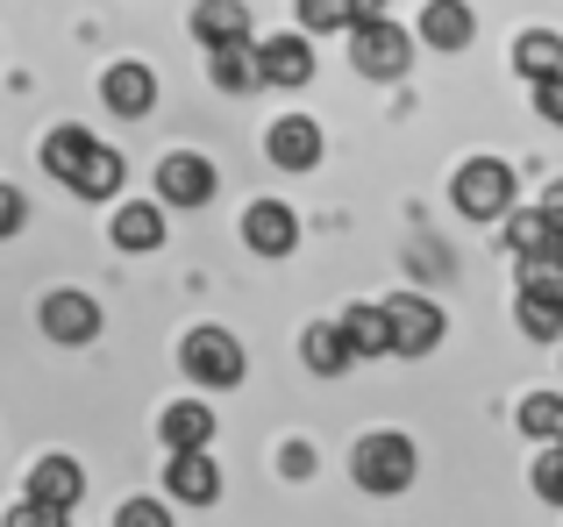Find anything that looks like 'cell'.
<instances>
[{"instance_id":"cell-1","label":"cell","mask_w":563,"mask_h":527,"mask_svg":"<svg viewBox=\"0 0 563 527\" xmlns=\"http://www.w3.org/2000/svg\"><path fill=\"white\" fill-rule=\"evenodd\" d=\"M179 371L192 378V385H207V392H235L243 385V371H250V357H243V343H235L229 328H192L186 343H179Z\"/></svg>"},{"instance_id":"cell-2","label":"cell","mask_w":563,"mask_h":527,"mask_svg":"<svg viewBox=\"0 0 563 527\" xmlns=\"http://www.w3.org/2000/svg\"><path fill=\"white\" fill-rule=\"evenodd\" d=\"M450 200L464 222H499L514 208V165L507 157H464L450 179Z\"/></svg>"},{"instance_id":"cell-3","label":"cell","mask_w":563,"mask_h":527,"mask_svg":"<svg viewBox=\"0 0 563 527\" xmlns=\"http://www.w3.org/2000/svg\"><path fill=\"white\" fill-rule=\"evenodd\" d=\"M413 442L407 435H393V428H378V435H364L357 449H350V478H357L364 492H378V500H393V492H407L413 485Z\"/></svg>"},{"instance_id":"cell-4","label":"cell","mask_w":563,"mask_h":527,"mask_svg":"<svg viewBox=\"0 0 563 527\" xmlns=\"http://www.w3.org/2000/svg\"><path fill=\"white\" fill-rule=\"evenodd\" d=\"M514 321H521L528 343H563V292H556V264H521Z\"/></svg>"},{"instance_id":"cell-5","label":"cell","mask_w":563,"mask_h":527,"mask_svg":"<svg viewBox=\"0 0 563 527\" xmlns=\"http://www.w3.org/2000/svg\"><path fill=\"white\" fill-rule=\"evenodd\" d=\"M350 65H357L364 79H399V71L413 65V36L393 22V14L357 22V29H350Z\"/></svg>"},{"instance_id":"cell-6","label":"cell","mask_w":563,"mask_h":527,"mask_svg":"<svg viewBox=\"0 0 563 527\" xmlns=\"http://www.w3.org/2000/svg\"><path fill=\"white\" fill-rule=\"evenodd\" d=\"M385 321H393V357H428V349L450 335L442 306L421 300V292H393V300H385Z\"/></svg>"},{"instance_id":"cell-7","label":"cell","mask_w":563,"mask_h":527,"mask_svg":"<svg viewBox=\"0 0 563 527\" xmlns=\"http://www.w3.org/2000/svg\"><path fill=\"white\" fill-rule=\"evenodd\" d=\"M214 193H221L214 157H200V150H172V157H157V200H165V208H207Z\"/></svg>"},{"instance_id":"cell-8","label":"cell","mask_w":563,"mask_h":527,"mask_svg":"<svg viewBox=\"0 0 563 527\" xmlns=\"http://www.w3.org/2000/svg\"><path fill=\"white\" fill-rule=\"evenodd\" d=\"M36 328L51 335V343L79 349V343H93V335H100V300H93V292H71V285H57V292H43V306H36Z\"/></svg>"},{"instance_id":"cell-9","label":"cell","mask_w":563,"mask_h":527,"mask_svg":"<svg viewBox=\"0 0 563 527\" xmlns=\"http://www.w3.org/2000/svg\"><path fill=\"white\" fill-rule=\"evenodd\" d=\"M321 150H329V136H321V122H307V114H278V122L264 128V157H272L278 171H314Z\"/></svg>"},{"instance_id":"cell-10","label":"cell","mask_w":563,"mask_h":527,"mask_svg":"<svg viewBox=\"0 0 563 527\" xmlns=\"http://www.w3.org/2000/svg\"><path fill=\"white\" fill-rule=\"evenodd\" d=\"M243 243L257 257H292L300 250V214H292L286 200H250L243 208Z\"/></svg>"},{"instance_id":"cell-11","label":"cell","mask_w":563,"mask_h":527,"mask_svg":"<svg viewBox=\"0 0 563 527\" xmlns=\"http://www.w3.org/2000/svg\"><path fill=\"white\" fill-rule=\"evenodd\" d=\"M22 500H36V506H57V514H71V506L86 500V471L71 457H36L29 463V478H22Z\"/></svg>"},{"instance_id":"cell-12","label":"cell","mask_w":563,"mask_h":527,"mask_svg":"<svg viewBox=\"0 0 563 527\" xmlns=\"http://www.w3.org/2000/svg\"><path fill=\"white\" fill-rule=\"evenodd\" d=\"M165 492H172L179 506H214V500H221L214 449H172V463H165Z\"/></svg>"},{"instance_id":"cell-13","label":"cell","mask_w":563,"mask_h":527,"mask_svg":"<svg viewBox=\"0 0 563 527\" xmlns=\"http://www.w3.org/2000/svg\"><path fill=\"white\" fill-rule=\"evenodd\" d=\"M100 100H108L122 122H136V114H151V108H157V71H151V65H136V57H122V65L100 71Z\"/></svg>"},{"instance_id":"cell-14","label":"cell","mask_w":563,"mask_h":527,"mask_svg":"<svg viewBox=\"0 0 563 527\" xmlns=\"http://www.w3.org/2000/svg\"><path fill=\"white\" fill-rule=\"evenodd\" d=\"M108 243H114V250H129V257L157 250V243H165V200H122L114 222H108Z\"/></svg>"},{"instance_id":"cell-15","label":"cell","mask_w":563,"mask_h":527,"mask_svg":"<svg viewBox=\"0 0 563 527\" xmlns=\"http://www.w3.org/2000/svg\"><path fill=\"white\" fill-rule=\"evenodd\" d=\"M499 222H507V250L521 257V264H563V236L550 228V214L542 208H521V214H499Z\"/></svg>"},{"instance_id":"cell-16","label":"cell","mask_w":563,"mask_h":527,"mask_svg":"<svg viewBox=\"0 0 563 527\" xmlns=\"http://www.w3.org/2000/svg\"><path fill=\"white\" fill-rule=\"evenodd\" d=\"M207 79L221 93H257L264 86V65H257V43L235 36V43H207Z\"/></svg>"},{"instance_id":"cell-17","label":"cell","mask_w":563,"mask_h":527,"mask_svg":"<svg viewBox=\"0 0 563 527\" xmlns=\"http://www.w3.org/2000/svg\"><path fill=\"white\" fill-rule=\"evenodd\" d=\"M257 65H264V86H307L314 79V43H307V29L300 36H264Z\"/></svg>"},{"instance_id":"cell-18","label":"cell","mask_w":563,"mask_h":527,"mask_svg":"<svg viewBox=\"0 0 563 527\" xmlns=\"http://www.w3.org/2000/svg\"><path fill=\"white\" fill-rule=\"evenodd\" d=\"M157 442L165 449H214V406L200 400H179L157 414Z\"/></svg>"},{"instance_id":"cell-19","label":"cell","mask_w":563,"mask_h":527,"mask_svg":"<svg viewBox=\"0 0 563 527\" xmlns=\"http://www.w3.org/2000/svg\"><path fill=\"white\" fill-rule=\"evenodd\" d=\"M471 36H478V22H471L464 0H428L421 8V43L428 51H471Z\"/></svg>"},{"instance_id":"cell-20","label":"cell","mask_w":563,"mask_h":527,"mask_svg":"<svg viewBox=\"0 0 563 527\" xmlns=\"http://www.w3.org/2000/svg\"><path fill=\"white\" fill-rule=\"evenodd\" d=\"M300 357H307V371H314V378H343L350 363H357V349H350L343 321H314V328L300 335Z\"/></svg>"},{"instance_id":"cell-21","label":"cell","mask_w":563,"mask_h":527,"mask_svg":"<svg viewBox=\"0 0 563 527\" xmlns=\"http://www.w3.org/2000/svg\"><path fill=\"white\" fill-rule=\"evenodd\" d=\"M122 179H129V157L114 150V143H93L86 165L71 171V193H79V200H114V193H122Z\"/></svg>"},{"instance_id":"cell-22","label":"cell","mask_w":563,"mask_h":527,"mask_svg":"<svg viewBox=\"0 0 563 527\" xmlns=\"http://www.w3.org/2000/svg\"><path fill=\"white\" fill-rule=\"evenodd\" d=\"M93 143H100V136H93V128H79V122H65V128H51V136H43V150H36V157H43V171H51V179H57V186H71V171H79V165H86V150H93Z\"/></svg>"},{"instance_id":"cell-23","label":"cell","mask_w":563,"mask_h":527,"mask_svg":"<svg viewBox=\"0 0 563 527\" xmlns=\"http://www.w3.org/2000/svg\"><path fill=\"white\" fill-rule=\"evenodd\" d=\"M343 335L357 357H393V321H385V300H364L343 314Z\"/></svg>"},{"instance_id":"cell-24","label":"cell","mask_w":563,"mask_h":527,"mask_svg":"<svg viewBox=\"0 0 563 527\" xmlns=\"http://www.w3.org/2000/svg\"><path fill=\"white\" fill-rule=\"evenodd\" d=\"M192 36H200V43L250 36V8H243V0H192Z\"/></svg>"},{"instance_id":"cell-25","label":"cell","mask_w":563,"mask_h":527,"mask_svg":"<svg viewBox=\"0 0 563 527\" xmlns=\"http://www.w3.org/2000/svg\"><path fill=\"white\" fill-rule=\"evenodd\" d=\"M514 71H521L528 86L550 79V71H563V36H556V29H528V36L514 43Z\"/></svg>"},{"instance_id":"cell-26","label":"cell","mask_w":563,"mask_h":527,"mask_svg":"<svg viewBox=\"0 0 563 527\" xmlns=\"http://www.w3.org/2000/svg\"><path fill=\"white\" fill-rule=\"evenodd\" d=\"M514 421H521L536 442H556V435H563V392H528Z\"/></svg>"},{"instance_id":"cell-27","label":"cell","mask_w":563,"mask_h":527,"mask_svg":"<svg viewBox=\"0 0 563 527\" xmlns=\"http://www.w3.org/2000/svg\"><path fill=\"white\" fill-rule=\"evenodd\" d=\"M292 14H300L307 36H335V29H350V0H292Z\"/></svg>"},{"instance_id":"cell-28","label":"cell","mask_w":563,"mask_h":527,"mask_svg":"<svg viewBox=\"0 0 563 527\" xmlns=\"http://www.w3.org/2000/svg\"><path fill=\"white\" fill-rule=\"evenodd\" d=\"M536 492L550 506H563V435L556 442H542V457H536Z\"/></svg>"},{"instance_id":"cell-29","label":"cell","mask_w":563,"mask_h":527,"mask_svg":"<svg viewBox=\"0 0 563 527\" xmlns=\"http://www.w3.org/2000/svg\"><path fill=\"white\" fill-rule=\"evenodd\" d=\"M114 527H172V506H157V500H129L122 514H114Z\"/></svg>"},{"instance_id":"cell-30","label":"cell","mask_w":563,"mask_h":527,"mask_svg":"<svg viewBox=\"0 0 563 527\" xmlns=\"http://www.w3.org/2000/svg\"><path fill=\"white\" fill-rule=\"evenodd\" d=\"M71 514H57V506H36V500H22V506H8V520L0 527H65Z\"/></svg>"},{"instance_id":"cell-31","label":"cell","mask_w":563,"mask_h":527,"mask_svg":"<svg viewBox=\"0 0 563 527\" xmlns=\"http://www.w3.org/2000/svg\"><path fill=\"white\" fill-rule=\"evenodd\" d=\"M536 114L550 128H563V71H550V79H536Z\"/></svg>"},{"instance_id":"cell-32","label":"cell","mask_w":563,"mask_h":527,"mask_svg":"<svg viewBox=\"0 0 563 527\" xmlns=\"http://www.w3.org/2000/svg\"><path fill=\"white\" fill-rule=\"evenodd\" d=\"M22 222H29V200L14 193V186H0V243L22 236Z\"/></svg>"},{"instance_id":"cell-33","label":"cell","mask_w":563,"mask_h":527,"mask_svg":"<svg viewBox=\"0 0 563 527\" xmlns=\"http://www.w3.org/2000/svg\"><path fill=\"white\" fill-rule=\"evenodd\" d=\"M278 471H286V478H314V449H307V442H286V449H278Z\"/></svg>"},{"instance_id":"cell-34","label":"cell","mask_w":563,"mask_h":527,"mask_svg":"<svg viewBox=\"0 0 563 527\" xmlns=\"http://www.w3.org/2000/svg\"><path fill=\"white\" fill-rule=\"evenodd\" d=\"M542 214H550V228H556V236H563V179L550 186V193H542Z\"/></svg>"},{"instance_id":"cell-35","label":"cell","mask_w":563,"mask_h":527,"mask_svg":"<svg viewBox=\"0 0 563 527\" xmlns=\"http://www.w3.org/2000/svg\"><path fill=\"white\" fill-rule=\"evenodd\" d=\"M378 14H385V0H350V29H357V22H378Z\"/></svg>"},{"instance_id":"cell-36","label":"cell","mask_w":563,"mask_h":527,"mask_svg":"<svg viewBox=\"0 0 563 527\" xmlns=\"http://www.w3.org/2000/svg\"><path fill=\"white\" fill-rule=\"evenodd\" d=\"M556 292H563V264H556Z\"/></svg>"}]
</instances>
